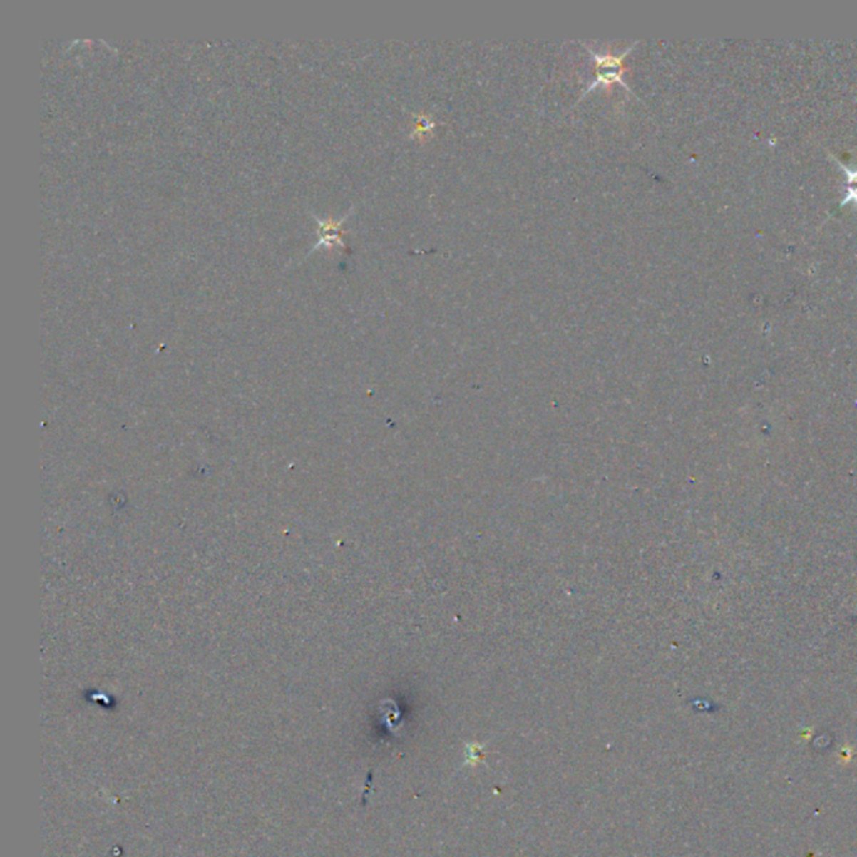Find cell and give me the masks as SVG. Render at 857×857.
Listing matches in <instances>:
<instances>
[{
  "label": "cell",
  "mask_w": 857,
  "mask_h": 857,
  "mask_svg": "<svg viewBox=\"0 0 857 857\" xmlns=\"http://www.w3.org/2000/svg\"><path fill=\"white\" fill-rule=\"evenodd\" d=\"M414 118L417 119L416 121V129H414V133L411 134V138H421L424 134H428L432 131V129L436 128V121L431 118V116H424V114H414Z\"/></svg>",
  "instance_id": "3957f363"
},
{
  "label": "cell",
  "mask_w": 857,
  "mask_h": 857,
  "mask_svg": "<svg viewBox=\"0 0 857 857\" xmlns=\"http://www.w3.org/2000/svg\"><path fill=\"white\" fill-rule=\"evenodd\" d=\"M598 71H600V72H598V76L595 77V81H591L588 88H586L585 91H583V94L580 96V101H581L583 98H586V96H588V94L591 93V91H595L596 88H601V86H605V88H608V86L615 84V83H616V84H620L621 88H625V89H627V93H628V94H632V89L628 88V84L625 83V79H623V72H625V69H598Z\"/></svg>",
  "instance_id": "6da1fadb"
},
{
  "label": "cell",
  "mask_w": 857,
  "mask_h": 857,
  "mask_svg": "<svg viewBox=\"0 0 857 857\" xmlns=\"http://www.w3.org/2000/svg\"><path fill=\"white\" fill-rule=\"evenodd\" d=\"M837 165H839L841 170L844 171L847 183H849V185H857V170H851V168L844 166V163L839 161V160H837Z\"/></svg>",
  "instance_id": "5b68a950"
},
{
  "label": "cell",
  "mask_w": 857,
  "mask_h": 857,
  "mask_svg": "<svg viewBox=\"0 0 857 857\" xmlns=\"http://www.w3.org/2000/svg\"><path fill=\"white\" fill-rule=\"evenodd\" d=\"M851 203H854L857 206V185H849V188H847L846 196L841 201V206H846V205H851Z\"/></svg>",
  "instance_id": "277c9868"
},
{
  "label": "cell",
  "mask_w": 857,
  "mask_h": 857,
  "mask_svg": "<svg viewBox=\"0 0 857 857\" xmlns=\"http://www.w3.org/2000/svg\"><path fill=\"white\" fill-rule=\"evenodd\" d=\"M486 747H488V744H486V742H467V744H464V749H466L464 764L461 765L459 770L466 769V767H471V769L479 767V765L483 764L484 759H486Z\"/></svg>",
  "instance_id": "7a4b0ae2"
}]
</instances>
